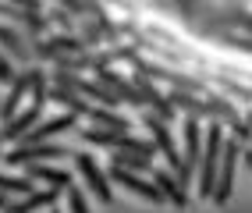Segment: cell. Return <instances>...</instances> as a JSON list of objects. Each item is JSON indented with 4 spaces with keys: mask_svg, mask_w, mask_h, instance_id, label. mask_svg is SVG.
<instances>
[{
    "mask_svg": "<svg viewBox=\"0 0 252 213\" xmlns=\"http://www.w3.org/2000/svg\"><path fill=\"white\" fill-rule=\"evenodd\" d=\"M149 174H153V185L163 192V199L171 203V206H178V210H185L192 199H189V188H181V182L174 178V171H167V167H149Z\"/></svg>",
    "mask_w": 252,
    "mask_h": 213,
    "instance_id": "obj_12",
    "label": "cell"
},
{
    "mask_svg": "<svg viewBox=\"0 0 252 213\" xmlns=\"http://www.w3.org/2000/svg\"><path fill=\"white\" fill-rule=\"evenodd\" d=\"M242 163V142L238 139H224V153H220V167H217V182H213V192L210 199L217 206H227L231 199V188H234V171Z\"/></svg>",
    "mask_w": 252,
    "mask_h": 213,
    "instance_id": "obj_3",
    "label": "cell"
},
{
    "mask_svg": "<svg viewBox=\"0 0 252 213\" xmlns=\"http://www.w3.org/2000/svg\"><path fill=\"white\" fill-rule=\"evenodd\" d=\"M0 50H4V54H7L14 64H25V68H29L32 61H36V57H32V46H29V39L22 36V29L4 25V22H0Z\"/></svg>",
    "mask_w": 252,
    "mask_h": 213,
    "instance_id": "obj_10",
    "label": "cell"
},
{
    "mask_svg": "<svg viewBox=\"0 0 252 213\" xmlns=\"http://www.w3.org/2000/svg\"><path fill=\"white\" fill-rule=\"evenodd\" d=\"M39 118H43V107H32V103L22 107L11 121L0 124V142H22V139L32 132V128L39 124Z\"/></svg>",
    "mask_w": 252,
    "mask_h": 213,
    "instance_id": "obj_8",
    "label": "cell"
},
{
    "mask_svg": "<svg viewBox=\"0 0 252 213\" xmlns=\"http://www.w3.org/2000/svg\"><path fill=\"white\" fill-rule=\"evenodd\" d=\"M25 174L32 178V182H43V185L61 188V192H68L75 185V174L71 171H57V167H46V163H25Z\"/></svg>",
    "mask_w": 252,
    "mask_h": 213,
    "instance_id": "obj_15",
    "label": "cell"
},
{
    "mask_svg": "<svg viewBox=\"0 0 252 213\" xmlns=\"http://www.w3.org/2000/svg\"><path fill=\"white\" fill-rule=\"evenodd\" d=\"M68 213H93L86 203V188H78V185L68 188Z\"/></svg>",
    "mask_w": 252,
    "mask_h": 213,
    "instance_id": "obj_23",
    "label": "cell"
},
{
    "mask_svg": "<svg viewBox=\"0 0 252 213\" xmlns=\"http://www.w3.org/2000/svg\"><path fill=\"white\" fill-rule=\"evenodd\" d=\"M25 92H29V68L14 75V82L7 86V96L0 100V124H4V121H11L14 114L22 110V100H25Z\"/></svg>",
    "mask_w": 252,
    "mask_h": 213,
    "instance_id": "obj_14",
    "label": "cell"
},
{
    "mask_svg": "<svg viewBox=\"0 0 252 213\" xmlns=\"http://www.w3.org/2000/svg\"><path fill=\"white\" fill-rule=\"evenodd\" d=\"M50 100H54V103H61L64 110H71V114H82V118H86V114H89V100H86V96H82V92H75V89H61V86H54V89H50Z\"/></svg>",
    "mask_w": 252,
    "mask_h": 213,
    "instance_id": "obj_17",
    "label": "cell"
},
{
    "mask_svg": "<svg viewBox=\"0 0 252 213\" xmlns=\"http://www.w3.org/2000/svg\"><path fill=\"white\" fill-rule=\"evenodd\" d=\"M203 132L206 128H199V118H189L185 121V171L195 178V167H199V156H203Z\"/></svg>",
    "mask_w": 252,
    "mask_h": 213,
    "instance_id": "obj_13",
    "label": "cell"
},
{
    "mask_svg": "<svg viewBox=\"0 0 252 213\" xmlns=\"http://www.w3.org/2000/svg\"><path fill=\"white\" fill-rule=\"evenodd\" d=\"M242 156H245V163H249V171H252V146H249V150H242Z\"/></svg>",
    "mask_w": 252,
    "mask_h": 213,
    "instance_id": "obj_25",
    "label": "cell"
},
{
    "mask_svg": "<svg viewBox=\"0 0 252 213\" xmlns=\"http://www.w3.org/2000/svg\"><path fill=\"white\" fill-rule=\"evenodd\" d=\"M167 100H171L174 110H185L189 118H199V121L213 118V103H210V100H199V96H192V92L174 89V92H167Z\"/></svg>",
    "mask_w": 252,
    "mask_h": 213,
    "instance_id": "obj_16",
    "label": "cell"
},
{
    "mask_svg": "<svg viewBox=\"0 0 252 213\" xmlns=\"http://www.w3.org/2000/svg\"><path fill=\"white\" fill-rule=\"evenodd\" d=\"M0 192H7V195H29V192H36V185H32L29 174H7V171H0Z\"/></svg>",
    "mask_w": 252,
    "mask_h": 213,
    "instance_id": "obj_21",
    "label": "cell"
},
{
    "mask_svg": "<svg viewBox=\"0 0 252 213\" xmlns=\"http://www.w3.org/2000/svg\"><path fill=\"white\" fill-rule=\"evenodd\" d=\"M46 213H61V206H57V203H54V206H50V210H46Z\"/></svg>",
    "mask_w": 252,
    "mask_h": 213,
    "instance_id": "obj_27",
    "label": "cell"
},
{
    "mask_svg": "<svg viewBox=\"0 0 252 213\" xmlns=\"http://www.w3.org/2000/svg\"><path fill=\"white\" fill-rule=\"evenodd\" d=\"M89 121H96L99 128H114V132H131V121L128 118H121V114H114L110 107H89V114H86Z\"/></svg>",
    "mask_w": 252,
    "mask_h": 213,
    "instance_id": "obj_18",
    "label": "cell"
},
{
    "mask_svg": "<svg viewBox=\"0 0 252 213\" xmlns=\"http://www.w3.org/2000/svg\"><path fill=\"white\" fill-rule=\"evenodd\" d=\"M131 82H135V89H139V96H142V107H149V110H153L157 118H163L167 124L178 118V110H174V107H171V100H167V96L153 86V78H146V75H139V71H135V78H131Z\"/></svg>",
    "mask_w": 252,
    "mask_h": 213,
    "instance_id": "obj_7",
    "label": "cell"
},
{
    "mask_svg": "<svg viewBox=\"0 0 252 213\" xmlns=\"http://www.w3.org/2000/svg\"><path fill=\"white\" fill-rule=\"evenodd\" d=\"M7 199H11V195H7V192H0V210H4V206H7Z\"/></svg>",
    "mask_w": 252,
    "mask_h": 213,
    "instance_id": "obj_26",
    "label": "cell"
},
{
    "mask_svg": "<svg viewBox=\"0 0 252 213\" xmlns=\"http://www.w3.org/2000/svg\"><path fill=\"white\" fill-rule=\"evenodd\" d=\"M75 150L61 142H32V146H14L11 153H4V160L11 167H25V163H46V160H71Z\"/></svg>",
    "mask_w": 252,
    "mask_h": 213,
    "instance_id": "obj_4",
    "label": "cell"
},
{
    "mask_svg": "<svg viewBox=\"0 0 252 213\" xmlns=\"http://www.w3.org/2000/svg\"><path fill=\"white\" fill-rule=\"evenodd\" d=\"M82 96H86V100H93L96 107H117V103H121V100H117V92H110L107 86H103V82H89V78H82V89H78Z\"/></svg>",
    "mask_w": 252,
    "mask_h": 213,
    "instance_id": "obj_19",
    "label": "cell"
},
{
    "mask_svg": "<svg viewBox=\"0 0 252 213\" xmlns=\"http://www.w3.org/2000/svg\"><path fill=\"white\" fill-rule=\"evenodd\" d=\"M71 128H78V114H57V118H39V124L32 128V132L22 139V146H32V142H46V139H57V135H64V132H71Z\"/></svg>",
    "mask_w": 252,
    "mask_h": 213,
    "instance_id": "obj_9",
    "label": "cell"
},
{
    "mask_svg": "<svg viewBox=\"0 0 252 213\" xmlns=\"http://www.w3.org/2000/svg\"><path fill=\"white\" fill-rule=\"evenodd\" d=\"M0 7H4V4H0Z\"/></svg>",
    "mask_w": 252,
    "mask_h": 213,
    "instance_id": "obj_28",
    "label": "cell"
},
{
    "mask_svg": "<svg viewBox=\"0 0 252 213\" xmlns=\"http://www.w3.org/2000/svg\"><path fill=\"white\" fill-rule=\"evenodd\" d=\"M57 192L61 188H36V192H29V195H18V199H7V206L0 210V213H39V210H50L57 203Z\"/></svg>",
    "mask_w": 252,
    "mask_h": 213,
    "instance_id": "obj_11",
    "label": "cell"
},
{
    "mask_svg": "<svg viewBox=\"0 0 252 213\" xmlns=\"http://www.w3.org/2000/svg\"><path fill=\"white\" fill-rule=\"evenodd\" d=\"M54 71H93V57H75V54H57L54 57Z\"/></svg>",
    "mask_w": 252,
    "mask_h": 213,
    "instance_id": "obj_22",
    "label": "cell"
},
{
    "mask_svg": "<svg viewBox=\"0 0 252 213\" xmlns=\"http://www.w3.org/2000/svg\"><path fill=\"white\" fill-rule=\"evenodd\" d=\"M14 75H18V71H14V61H11L4 50H0V82H4V86H11Z\"/></svg>",
    "mask_w": 252,
    "mask_h": 213,
    "instance_id": "obj_24",
    "label": "cell"
},
{
    "mask_svg": "<svg viewBox=\"0 0 252 213\" xmlns=\"http://www.w3.org/2000/svg\"><path fill=\"white\" fill-rule=\"evenodd\" d=\"M139 121L149 128V135H153V146H157V153L167 160V167L174 171V178L181 182V188H189L192 185V174L185 171V160H181V153H178V146H174V139H171V124H167L163 118H157V114H139Z\"/></svg>",
    "mask_w": 252,
    "mask_h": 213,
    "instance_id": "obj_1",
    "label": "cell"
},
{
    "mask_svg": "<svg viewBox=\"0 0 252 213\" xmlns=\"http://www.w3.org/2000/svg\"><path fill=\"white\" fill-rule=\"evenodd\" d=\"M220 153H224V128L210 124L203 132V156H199V195H203V199H210V192H213Z\"/></svg>",
    "mask_w": 252,
    "mask_h": 213,
    "instance_id": "obj_2",
    "label": "cell"
},
{
    "mask_svg": "<svg viewBox=\"0 0 252 213\" xmlns=\"http://www.w3.org/2000/svg\"><path fill=\"white\" fill-rule=\"evenodd\" d=\"M107 178L110 182H117L121 188H128L131 195H142L146 203H157V206H163L167 199H163V192L153 185V182H146V178H139L135 171H125V167H117V163H110V171H107Z\"/></svg>",
    "mask_w": 252,
    "mask_h": 213,
    "instance_id": "obj_6",
    "label": "cell"
},
{
    "mask_svg": "<svg viewBox=\"0 0 252 213\" xmlns=\"http://www.w3.org/2000/svg\"><path fill=\"white\" fill-rule=\"evenodd\" d=\"M71 163H75V171H78V178L86 182V188L96 195L99 203H114V188H110V178H107V171H99V163L89 156V153H82V150H75V156H71Z\"/></svg>",
    "mask_w": 252,
    "mask_h": 213,
    "instance_id": "obj_5",
    "label": "cell"
},
{
    "mask_svg": "<svg viewBox=\"0 0 252 213\" xmlns=\"http://www.w3.org/2000/svg\"><path fill=\"white\" fill-rule=\"evenodd\" d=\"M110 163L125 171H149L153 167V156H142V153H125V150H110Z\"/></svg>",
    "mask_w": 252,
    "mask_h": 213,
    "instance_id": "obj_20",
    "label": "cell"
}]
</instances>
